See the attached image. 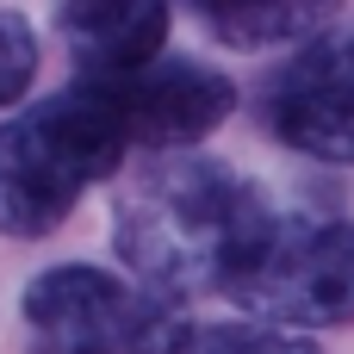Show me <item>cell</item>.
Returning <instances> with one entry per match:
<instances>
[{"mask_svg":"<svg viewBox=\"0 0 354 354\" xmlns=\"http://www.w3.org/2000/svg\"><path fill=\"white\" fill-rule=\"evenodd\" d=\"M274 218L280 212L268 205V193L236 168L212 156L162 149V162L137 168L118 187L112 243L149 292L180 305V299L224 292L236 268L261 249Z\"/></svg>","mask_w":354,"mask_h":354,"instance_id":"1","label":"cell"},{"mask_svg":"<svg viewBox=\"0 0 354 354\" xmlns=\"http://www.w3.org/2000/svg\"><path fill=\"white\" fill-rule=\"evenodd\" d=\"M131 137L118 131L112 106L93 81L50 93L44 106L0 124V236H50L93 180L118 174Z\"/></svg>","mask_w":354,"mask_h":354,"instance_id":"2","label":"cell"},{"mask_svg":"<svg viewBox=\"0 0 354 354\" xmlns=\"http://www.w3.org/2000/svg\"><path fill=\"white\" fill-rule=\"evenodd\" d=\"M31 354H180L187 317L143 280H118L87 261L44 268L19 299Z\"/></svg>","mask_w":354,"mask_h":354,"instance_id":"3","label":"cell"},{"mask_svg":"<svg viewBox=\"0 0 354 354\" xmlns=\"http://www.w3.org/2000/svg\"><path fill=\"white\" fill-rule=\"evenodd\" d=\"M224 299L286 330L354 324V224L348 218H274V230L236 268Z\"/></svg>","mask_w":354,"mask_h":354,"instance_id":"4","label":"cell"},{"mask_svg":"<svg viewBox=\"0 0 354 354\" xmlns=\"http://www.w3.org/2000/svg\"><path fill=\"white\" fill-rule=\"evenodd\" d=\"M112 106L131 149H193L236 112V81L193 56H149L124 75H81Z\"/></svg>","mask_w":354,"mask_h":354,"instance_id":"5","label":"cell"},{"mask_svg":"<svg viewBox=\"0 0 354 354\" xmlns=\"http://www.w3.org/2000/svg\"><path fill=\"white\" fill-rule=\"evenodd\" d=\"M261 124L311 162H354V31H317L268 75Z\"/></svg>","mask_w":354,"mask_h":354,"instance_id":"6","label":"cell"},{"mask_svg":"<svg viewBox=\"0 0 354 354\" xmlns=\"http://www.w3.org/2000/svg\"><path fill=\"white\" fill-rule=\"evenodd\" d=\"M56 31L81 75H124L168 44V0H62Z\"/></svg>","mask_w":354,"mask_h":354,"instance_id":"7","label":"cell"},{"mask_svg":"<svg viewBox=\"0 0 354 354\" xmlns=\"http://www.w3.org/2000/svg\"><path fill=\"white\" fill-rule=\"evenodd\" d=\"M205 31L230 50H268V44H292L311 37L336 19L342 0H187Z\"/></svg>","mask_w":354,"mask_h":354,"instance_id":"8","label":"cell"},{"mask_svg":"<svg viewBox=\"0 0 354 354\" xmlns=\"http://www.w3.org/2000/svg\"><path fill=\"white\" fill-rule=\"evenodd\" d=\"M180 354H317L305 336H292L286 324H218V330H187Z\"/></svg>","mask_w":354,"mask_h":354,"instance_id":"9","label":"cell"},{"mask_svg":"<svg viewBox=\"0 0 354 354\" xmlns=\"http://www.w3.org/2000/svg\"><path fill=\"white\" fill-rule=\"evenodd\" d=\"M31 75H37V37L19 12H0V112L31 87Z\"/></svg>","mask_w":354,"mask_h":354,"instance_id":"10","label":"cell"}]
</instances>
